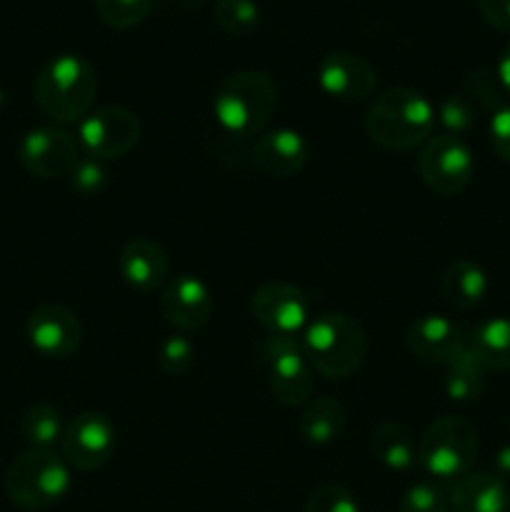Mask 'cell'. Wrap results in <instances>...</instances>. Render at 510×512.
<instances>
[{
    "instance_id": "cell-31",
    "label": "cell",
    "mask_w": 510,
    "mask_h": 512,
    "mask_svg": "<svg viewBox=\"0 0 510 512\" xmlns=\"http://www.w3.org/2000/svg\"><path fill=\"white\" fill-rule=\"evenodd\" d=\"M400 512H450L448 493L433 480H423L405 490Z\"/></svg>"
},
{
    "instance_id": "cell-13",
    "label": "cell",
    "mask_w": 510,
    "mask_h": 512,
    "mask_svg": "<svg viewBox=\"0 0 510 512\" xmlns=\"http://www.w3.org/2000/svg\"><path fill=\"white\" fill-rule=\"evenodd\" d=\"M25 335L35 353L48 360H65L80 348L83 328L73 310H68L65 305L45 303L30 313L28 323H25Z\"/></svg>"
},
{
    "instance_id": "cell-10",
    "label": "cell",
    "mask_w": 510,
    "mask_h": 512,
    "mask_svg": "<svg viewBox=\"0 0 510 512\" xmlns=\"http://www.w3.org/2000/svg\"><path fill=\"white\" fill-rule=\"evenodd\" d=\"M80 143L95 160L123 158L138 145L140 123L123 105H103L80 120Z\"/></svg>"
},
{
    "instance_id": "cell-8",
    "label": "cell",
    "mask_w": 510,
    "mask_h": 512,
    "mask_svg": "<svg viewBox=\"0 0 510 512\" xmlns=\"http://www.w3.org/2000/svg\"><path fill=\"white\" fill-rule=\"evenodd\" d=\"M250 313L255 323L268 335H280V338H303L305 328L310 325L313 315V303L293 283H263L255 288L250 298Z\"/></svg>"
},
{
    "instance_id": "cell-30",
    "label": "cell",
    "mask_w": 510,
    "mask_h": 512,
    "mask_svg": "<svg viewBox=\"0 0 510 512\" xmlns=\"http://www.w3.org/2000/svg\"><path fill=\"white\" fill-rule=\"evenodd\" d=\"M155 360H158V368L165 375H185L195 363V343L183 333L168 335L158 345Z\"/></svg>"
},
{
    "instance_id": "cell-29",
    "label": "cell",
    "mask_w": 510,
    "mask_h": 512,
    "mask_svg": "<svg viewBox=\"0 0 510 512\" xmlns=\"http://www.w3.org/2000/svg\"><path fill=\"white\" fill-rule=\"evenodd\" d=\"M95 13L108 28L128 30L148 18L155 0H93Z\"/></svg>"
},
{
    "instance_id": "cell-25",
    "label": "cell",
    "mask_w": 510,
    "mask_h": 512,
    "mask_svg": "<svg viewBox=\"0 0 510 512\" xmlns=\"http://www.w3.org/2000/svg\"><path fill=\"white\" fill-rule=\"evenodd\" d=\"M20 430H23V438L28 440L30 448L53 450L63 440L65 425L53 405L38 403L25 410L23 420H20Z\"/></svg>"
},
{
    "instance_id": "cell-33",
    "label": "cell",
    "mask_w": 510,
    "mask_h": 512,
    "mask_svg": "<svg viewBox=\"0 0 510 512\" xmlns=\"http://www.w3.org/2000/svg\"><path fill=\"white\" fill-rule=\"evenodd\" d=\"M105 180H108V173L103 168V160H95L90 155L88 158H80L73 173H70V185L83 195H93L103 190Z\"/></svg>"
},
{
    "instance_id": "cell-12",
    "label": "cell",
    "mask_w": 510,
    "mask_h": 512,
    "mask_svg": "<svg viewBox=\"0 0 510 512\" xmlns=\"http://www.w3.org/2000/svg\"><path fill=\"white\" fill-rule=\"evenodd\" d=\"M20 165L43 180L65 178L80 160L78 140L60 128H35L23 135L18 148Z\"/></svg>"
},
{
    "instance_id": "cell-23",
    "label": "cell",
    "mask_w": 510,
    "mask_h": 512,
    "mask_svg": "<svg viewBox=\"0 0 510 512\" xmlns=\"http://www.w3.org/2000/svg\"><path fill=\"white\" fill-rule=\"evenodd\" d=\"M488 273L475 260H455L443 275V295L453 308L473 310L488 295Z\"/></svg>"
},
{
    "instance_id": "cell-19",
    "label": "cell",
    "mask_w": 510,
    "mask_h": 512,
    "mask_svg": "<svg viewBox=\"0 0 510 512\" xmlns=\"http://www.w3.org/2000/svg\"><path fill=\"white\" fill-rule=\"evenodd\" d=\"M450 512H510L505 480L495 473H468L448 493Z\"/></svg>"
},
{
    "instance_id": "cell-16",
    "label": "cell",
    "mask_w": 510,
    "mask_h": 512,
    "mask_svg": "<svg viewBox=\"0 0 510 512\" xmlns=\"http://www.w3.org/2000/svg\"><path fill=\"white\" fill-rule=\"evenodd\" d=\"M318 83L325 95L343 103H358L365 100L378 85L373 65L355 53H330L318 65Z\"/></svg>"
},
{
    "instance_id": "cell-38",
    "label": "cell",
    "mask_w": 510,
    "mask_h": 512,
    "mask_svg": "<svg viewBox=\"0 0 510 512\" xmlns=\"http://www.w3.org/2000/svg\"><path fill=\"white\" fill-rule=\"evenodd\" d=\"M168 3L178 5V8H183V10H193V8H200V5H203V0H168Z\"/></svg>"
},
{
    "instance_id": "cell-21",
    "label": "cell",
    "mask_w": 510,
    "mask_h": 512,
    "mask_svg": "<svg viewBox=\"0 0 510 512\" xmlns=\"http://www.w3.org/2000/svg\"><path fill=\"white\" fill-rule=\"evenodd\" d=\"M370 453L383 468L393 473H408L418 465L420 443L398 423H380L370 433Z\"/></svg>"
},
{
    "instance_id": "cell-27",
    "label": "cell",
    "mask_w": 510,
    "mask_h": 512,
    "mask_svg": "<svg viewBox=\"0 0 510 512\" xmlns=\"http://www.w3.org/2000/svg\"><path fill=\"white\" fill-rule=\"evenodd\" d=\"M463 93L473 100L475 108L488 110L490 115L503 108V105H508V95H505L498 75L488 68L470 70L463 78Z\"/></svg>"
},
{
    "instance_id": "cell-14",
    "label": "cell",
    "mask_w": 510,
    "mask_h": 512,
    "mask_svg": "<svg viewBox=\"0 0 510 512\" xmlns=\"http://www.w3.org/2000/svg\"><path fill=\"white\" fill-rule=\"evenodd\" d=\"M160 313L180 333H193L210 320L213 295L208 285L195 275H178L165 283L160 295Z\"/></svg>"
},
{
    "instance_id": "cell-26",
    "label": "cell",
    "mask_w": 510,
    "mask_h": 512,
    "mask_svg": "<svg viewBox=\"0 0 510 512\" xmlns=\"http://www.w3.org/2000/svg\"><path fill=\"white\" fill-rule=\"evenodd\" d=\"M213 20L225 35L245 38L260 25V8L255 0H215Z\"/></svg>"
},
{
    "instance_id": "cell-4",
    "label": "cell",
    "mask_w": 510,
    "mask_h": 512,
    "mask_svg": "<svg viewBox=\"0 0 510 512\" xmlns=\"http://www.w3.org/2000/svg\"><path fill=\"white\" fill-rule=\"evenodd\" d=\"M300 343L313 373L328 380L350 378L368 355V335L363 325L345 313H323L313 318Z\"/></svg>"
},
{
    "instance_id": "cell-24",
    "label": "cell",
    "mask_w": 510,
    "mask_h": 512,
    "mask_svg": "<svg viewBox=\"0 0 510 512\" xmlns=\"http://www.w3.org/2000/svg\"><path fill=\"white\" fill-rule=\"evenodd\" d=\"M488 370L468 353L458 355L445 365V395L455 403H475L483 398L485 388H488Z\"/></svg>"
},
{
    "instance_id": "cell-39",
    "label": "cell",
    "mask_w": 510,
    "mask_h": 512,
    "mask_svg": "<svg viewBox=\"0 0 510 512\" xmlns=\"http://www.w3.org/2000/svg\"><path fill=\"white\" fill-rule=\"evenodd\" d=\"M3 100H5V98H3V90H0V108H3Z\"/></svg>"
},
{
    "instance_id": "cell-2",
    "label": "cell",
    "mask_w": 510,
    "mask_h": 512,
    "mask_svg": "<svg viewBox=\"0 0 510 512\" xmlns=\"http://www.w3.org/2000/svg\"><path fill=\"white\" fill-rule=\"evenodd\" d=\"M435 108L420 90L390 88L375 98L365 115V133L388 150H410L433 138Z\"/></svg>"
},
{
    "instance_id": "cell-35",
    "label": "cell",
    "mask_w": 510,
    "mask_h": 512,
    "mask_svg": "<svg viewBox=\"0 0 510 512\" xmlns=\"http://www.w3.org/2000/svg\"><path fill=\"white\" fill-rule=\"evenodd\" d=\"M475 3L490 28L510 33V0H475Z\"/></svg>"
},
{
    "instance_id": "cell-15",
    "label": "cell",
    "mask_w": 510,
    "mask_h": 512,
    "mask_svg": "<svg viewBox=\"0 0 510 512\" xmlns=\"http://www.w3.org/2000/svg\"><path fill=\"white\" fill-rule=\"evenodd\" d=\"M405 345L423 363L448 365L465 350V330L445 315L428 313L408 325Z\"/></svg>"
},
{
    "instance_id": "cell-7",
    "label": "cell",
    "mask_w": 510,
    "mask_h": 512,
    "mask_svg": "<svg viewBox=\"0 0 510 512\" xmlns=\"http://www.w3.org/2000/svg\"><path fill=\"white\" fill-rule=\"evenodd\" d=\"M260 365L268 378L270 393L285 408H298L313 393V368L300 338L265 335L258 345Z\"/></svg>"
},
{
    "instance_id": "cell-3",
    "label": "cell",
    "mask_w": 510,
    "mask_h": 512,
    "mask_svg": "<svg viewBox=\"0 0 510 512\" xmlns=\"http://www.w3.org/2000/svg\"><path fill=\"white\" fill-rule=\"evenodd\" d=\"M33 93L45 118L55 123H80L93 108L98 73L83 55H55L35 78Z\"/></svg>"
},
{
    "instance_id": "cell-32",
    "label": "cell",
    "mask_w": 510,
    "mask_h": 512,
    "mask_svg": "<svg viewBox=\"0 0 510 512\" xmlns=\"http://www.w3.org/2000/svg\"><path fill=\"white\" fill-rule=\"evenodd\" d=\"M303 512H360L358 500L338 483H323L308 495Z\"/></svg>"
},
{
    "instance_id": "cell-40",
    "label": "cell",
    "mask_w": 510,
    "mask_h": 512,
    "mask_svg": "<svg viewBox=\"0 0 510 512\" xmlns=\"http://www.w3.org/2000/svg\"><path fill=\"white\" fill-rule=\"evenodd\" d=\"M508 430H510V420H508Z\"/></svg>"
},
{
    "instance_id": "cell-28",
    "label": "cell",
    "mask_w": 510,
    "mask_h": 512,
    "mask_svg": "<svg viewBox=\"0 0 510 512\" xmlns=\"http://www.w3.org/2000/svg\"><path fill=\"white\" fill-rule=\"evenodd\" d=\"M435 120L443 125L448 135H465L475 128L478 123V108L473 100L465 93H450L440 100L438 110H435Z\"/></svg>"
},
{
    "instance_id": "cell-11",
    "label": "cell",
    "mask_w": 510,
    "mask_h": 512,
    "mask_svg": "<svg viewBox=\"0 0 510 512\" xmlns=\"http://www.w3.org/2000/svg\"><path fill=\"white\" fill-rule=\"evenodd\" d=\"M60 450L70 468L83 470V473L103 468L115 453L113 423L103 413H80L65 425Z\"/></svg>"
},
{
    "instance_id": "cell-36",
    "label": "cell",
    "mask_w": 510,
    "mask_h": 512,
    "mask_svg": "<svg viewBox=\"0 0 510 512\" xmlns=\"http://www.w3.org/2000/svg\"><path fill=\"white\" fill-rule=\"evenodd\" d=\"M495 75H498L500 85H503L505 95L510 98V43L505 45L503 53H500V60H498V68H495Z\"/></svg>"
},
{
    "instance_id": "cell-22",
    "label": "cell",
    "mask_w": 510,
    "mask_h": 512,
    "mask_svg": "<svg viewBox=\"0 0 510 512\" xmlns=\"http://www.w3.org/2000/svg\"><path fill=\"white\" fill-rule=\"evenodd\" d=\"M300 438L308 445H330L343 435L345 430V408L333 395H320L305 403L298 418Z\"/></svg>"
},
{
    "instance_id": "cell-18",
    "label": "cell",
    "mask_w": 510,
    "mask_h": 512,
    "mask_svg": "<svg viewBox=\"0 0 510 512\" xmlns=\"http://www.w3.org/2000/svg\"><path fill=\"white\" fill-rule=\"evenodd\" d=\"M118 270L130 288L138 293H153L168 283L170 263L163 245L150 238H133L120 250Z\"/></svg>"
},
{
    "instance_id": "cell-9",
    "label": "cell",
    "mask_w": 510,
    "mask_h": 512,
    "mask_svg": "<svg viewBox=\"0 0 510 512\" xmlns=\"http://www.w3.org/2000/svg\"><path fill=\"white\" fill-rule=\"evenodd\" d=\"M418 170L423 183L438 195H458L473 183L475 158L470 145L458 135L440 133L425 143Z\"/></svg>"
},
{
    "instance_id": "cell-37",
    "label": "cell",
    "mask_w": 510,
    "mask_h": 512,
    "mask_svg": "<svg viewBox=\"0 0 510 512\" xmlns=\"http://www.w3.org/2000/svg\"><path fill=\"white\" fill-rule=\"evenodd\" d=\"M495 475H498L500 480L510 478V443L500 445L498 453H495Z\"/></svg>"
},
{
    "instance_id": "cell-5",
    "label": "cell",
    "mask_w": 510,
    "mask_h": 512,
    "mask_svg": "<svg viewBox=\"0 0 510 512\" xmlns=\"http://www.w3.org/2000/svg\"><path fill=\"white\" fill-rule=\"evenodd\" d=\"M5 495L18 508L38 512L58 505L70 490V468L55 450L30 448L5 470Z\"/></svg>"
},
{
    "instance_id": "cell-34",
    "label": "cell",
    "mask_w": 510,
    "mask_h": 512,
    "mask_svg": "<svg viewBox=\"0 0 510 512\" xmlns=\"http://www.w3.org/2000/svg\"><path fill=\"white\" fill-rule=\"evenodd\" d=\"M488 135L495 155H498L500 160H505V163H510V103L490 115Z\"/></svg>"
},
{
    "instance_id": "cell-1",
    "label": "cell",
    "mask_w": 510,
    "mask_h": 512,
    "mask_svg": "<svg viewBox=\"0 0 510 512\" xmlns=\"http://www.w3.org/2000/svg\"><path fill=\"white\" fill-rule=\"evenodd\" d=\"M278 108V85L263 70H238L218 85L213 115L230 140L258 138Z\"/></svg>"
},
{
    "instance_id": "cell-6",
    "label": "cell",
    "mask_w": 510,
    "mask_h": 512,
    "mask_svg": "<svg viewBox=\"0 0 510 512\" xmlns=\"http://www.w3.org/2000/svg\"><path fill=\"white\" fill-rule=\"evenodd\" d=\"M478 460V433L468 420L443 415L420 440L418 465L435 480H460Z\"/></svg>"
},
{
    "instance_id": "cell-20",
    "label": "cell",
    "mask_w": 510,
    "mask_h": 512,
    "mask_svg": "<svg viewBox=\"0 0 510 512\" xmlns=\"http://www.w3.org/2000/svg\"><path fill=\"white\" fill-rule=\"evenodd\" d=\"M465 350L483 365L488 373L510 370V320L490 318L465 333Z\"/></svg>"
},
{
    "instance_id": "cell-17",
    "label": "cell",
    "mask_w": 510,
    "mask_h": 512,
    "mask_svg": "<svg viewBox=\"0 0 510 512\" xmlns=\"http://www.w3.org/2000/svg\"><path fill=\"white\" fill-rule=\"evenodd\" d=\"M253 165L268 178H293L308 165L310 145L298 130L275 128L255 138Z\"/></svg>"
}]
</instances>
